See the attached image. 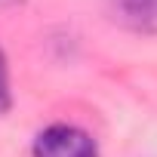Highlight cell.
<instances>
[{"instance_id": "2", "label": "cell", "mask_w": 157, "mask_h": 157, "mask_svg": "<svg viewBox=\"0 0 157 157\" xmlns=\"http://www.w3.org/2000/svg\"><path fill=\"white\" fill-rule=\"evenodd\" d=\"M114 13H120V19L148 28L157 19V0H111Z\"/></svg>"}, {"instance_id": "3", "label": "cell", "mask_w": 157, "mask_h": 157, "mask_svg": "<svg viewBox=\"0 0 157 157\" xmlns=\"http://www.w3.org/2000/svg\"><path fill=\"white\" fill-rule=\"evenodd\" d=\"M13 105V96H10V74H6V59L0 52V114H6Z\"/></svg>"}, {"instance_id": "1", "label": "cell", "mask_w": 157, "mask_h": 157, "mask_svg": "<svg viewBox=\"0 0 157 157\" xmlns=\"http://www.w3.org/2000/svg\"><path fill=\"white\" fill-rule=\"evenodd\" d=\"M34 157H99V148L83 129L52 123L34 139Z\"/></svg>"}]
</instances>
